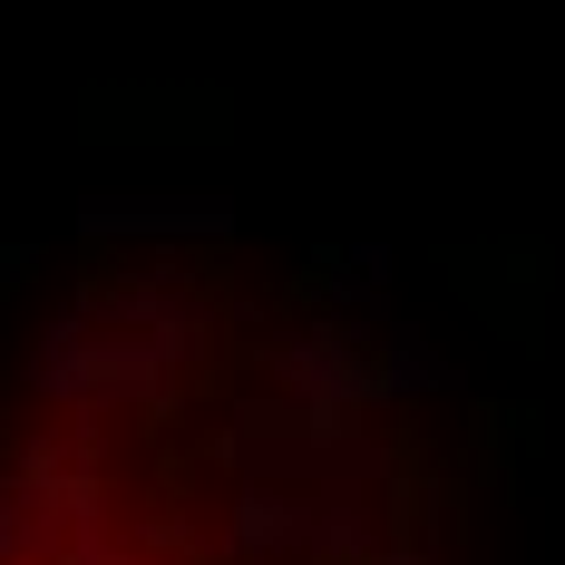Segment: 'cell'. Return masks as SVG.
<instances>
[{
	"label": "cell",
	"mask_w": 565,
	"mask_h": 565,
	"mask_svg": "<svg viewBox=\"0 0 565 565\" xmlns=\"http://www.w3.org/2000/svg\"><path fill=\"white\" fill-rule=\"evenodd\" d=\"M0 274H10V244H0Z\"/></svg>",
	"instance_id": "8992f818"
},
{
	"label": "cell",
	"mask_w": 565,
	"mask_h": 565,
	"mask_svg": "<svg viewBox=\"0 0 565 565\" xmlns=\"http://www.w3.org/2000/svg\"><path fill=\"white\" fill-rule=\"evenodd\" d=\"M391 274H399V244H381V234H351V244H332L322 254V292H332L341 312H381L391 302Z\"/></svg>",
	"instance_id": "5b68a950"
},
{
	"label": "cell",
	"mask_w": 565,
	"mask_h": 565,
	"mask_svg": "<svg viewBox=\"0 0 565 565\" xmlns=\"http://www.w3.org/2000/svg\"><path fill=\"white\" fill-rule=\"evenodd\" d=\"M264 391L282 409H302V419H322V429H361L371 409H381V351H371V322H351V312H312V322H292V332L264 351Z\"/></svg>",
	"instance_id": "7a4b0ae2"
},
{
	"label": "cell",
	"mask_w": 565,
	"mask_h": 565,
	"mask_svg": "<svg viewBox=\"0 0 565 565\" xmlns=\"http://www.w3.org/2000/svg\"><path fill=\"white\" fill-rule=\"evenodd\" d=\"M215 361V302L195 264H108L78 302H58L30 332L20 381L40 399V419H157L175 391H195Z\"/></svg>",
	"instance_id": "6da1fadb"
},
{
	"label": "cell",
	"mask_w": 565,
	"mask_h": 565,
	"mask_svg": "<svg viewBox=\"0 0 565 565\" xmlns=\"http://www.w3.org/2000/svg\"><path fill=\"white\" fill-rule=\"evenodd\" d=\"M234 215L205 205V195H157V205H117V195H88L78 205V234H137V244H205L225 234Z\"/></svg>",
	"instance_id": "3957f363"
},
{
	"label": "cell",
	"mask_w": 565,
	"mask_h": 565,
	"mask_svg": "<svg viewBox=\"0 0 565 565\" xmlns=\"http://www.w3.org/2000/svg\"><path fill=\"white\" fill-rule=\"evenodd\" d=\"M371 351H381V391L419 399V391H449V351L419 332V322H399V312H371Z\"/></svg>",
	"instance_id": "277c9868"
}]
</instances>
